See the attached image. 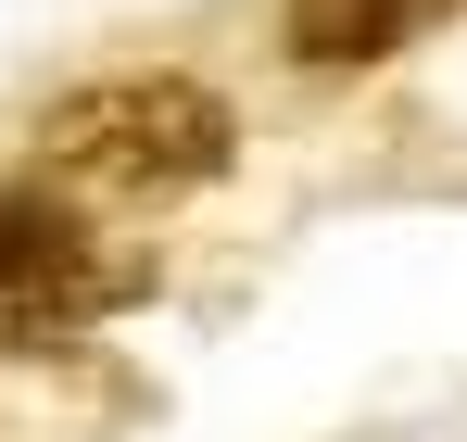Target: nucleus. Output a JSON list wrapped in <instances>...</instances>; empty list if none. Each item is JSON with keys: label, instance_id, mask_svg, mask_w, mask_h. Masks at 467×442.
Returning a JSON list of instances; mask_svg holds the SVG:
<instances>
[{"label": "nucleus", "instance_id": "1", "mask_svg": "<svg viewBox=\"0 0 467 442\" xmlns=\"http://www.w3.org/2000/svg\"><path fill=\"white\" fill-rule=\"evenodd\" d=\"M228 152H240V127L202 76L140 64V76H88L38 114V190H64V203H177V190L228 177Z\"/></svg>", "mask_w": 467, "mask_h": 442}, {"label": "nucleus", "instance_id": "2", "mask_svg": "<svg viewBox=\"0 0 467 442\" xmlns=\"http://www.w3.org/2000/svg\"><path fill=\"white\" fill-rule=\"evenodd\" d=\"M114 303H140V253H114L64 190H0V354H64Z\"/></svg>", "mask_w": 467, "mask_h": 442}, {"label": "nucleus", "instance_id": "3", "mask_svg": "<svg viewBox=\"0 0 467 442\" xmlns=\"http://www.w3.org/2000/svg\"><path fill=\"white\" fill-rule=\"evenodd\" d=\"M278 26H291V51L304 64H379V51H404V26H417V0H278Z\"/></svg>", "mask_w": 467, "mask_h": 442}]
</instances>
